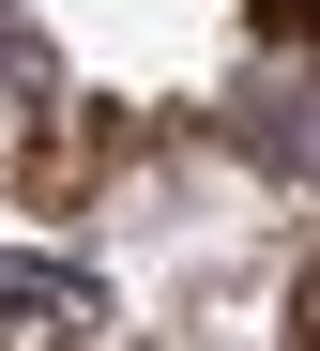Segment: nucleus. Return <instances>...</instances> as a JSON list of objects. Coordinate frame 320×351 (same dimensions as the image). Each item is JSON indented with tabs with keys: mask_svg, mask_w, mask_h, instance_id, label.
<instances>
[{
	"mask_svg": "<svg viewBox=\"0 0 320 351\" xmlns=\"http://www.w3.org/2000/svg\"><path fill=\"white\" fill-rule=\"evenodd\" d=\"M244 138H260L290 184H320V31L275 0V46H260V77H244Z\"/></svg>",
	"mask_w": 320,
	"mask_h": 351,
	"instance_id": "nucleus-1",
	"label": "nucleus"
},
{
	"mask_svg": "<svg viewBox=\"0 0 320 351\" xmlns=\"http://www.w3.org/2000/svg\"><path fill=\"white\" fill-rule=\"evenodd\" d=\"M290 351H320V260L290 275Z\"/></svg>",
	"mask_w": 320,
	"mask_h": 351,
	"instance_id": "nucleus-4",
	"label": "nucleus"
},
{
	"mask_svg": "<svg viewBox=\"0 0 320 351\" xmlns=\"http://www.w3.org/2000/svg\"><path fill=\"white\" fill-rule=\"evenodd\" d=\"M92 336H107V290H92V260L0 245V351H92Z\"/></svg>",
	"mask_w": 320,
	"mask_h": 351,
	"instance_id": "nucleus-2",
	"label": "nucleus"
},
{
	"mask_svg": "<svg viewBox=\"0 0 320 351\" xmlns=\"http://www.w3.org/2000/svg\"><path fill=\"white\" fill-rule=\"evenodd\" d=\"M0 92H16V107H31V92H46V46H31V31H16V16H0Z\"/></svg>",
	"mask_w": 320,
	"mask_h": 351,
	"instance_id": "nucleus-3",
	"label": "nucleus"
}]
</instances>
